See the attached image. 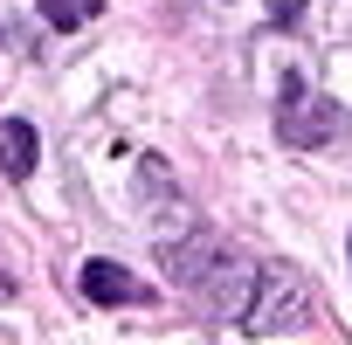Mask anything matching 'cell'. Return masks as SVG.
Masks as SVG:
<instances>
[{
  "instance_id": "obj_1",
  "label": "cell",
  "mask_w": 352,
  "mask_h": 345,
  "mask_svg": "<svg viewBox=\"0 0 352 345\" xmlns=\"http://www.w3.org/2000/svg\"><path fill=\"white\" fill-rule=\"evenodd\" d=\"M159 256H166V276L180 283L208 318H242L249 311V297H256V263L235 249V242H221V235H180V242H159Z\"/></svg>"
},
{
  "instance_id": "obj_2",
  "label": "cell",
  "mask_w": 352,
  "mask_h": 345,
  "mask_svg": "<svg viewBox=\"0 0 352 345\" xmlns=\"http://www.w3.org/2000/svg\"><path fill=\"white\" fill-rule=\"evenodd\" d=\"M311 318V283L290 269V263H263V276H256V297H249V311L235 318L242 331H283V324H304Z\"/></svg>"
},
{
  "instance_id": "obj_3",
  "label": "cell",
  "mask_w": 352,
  "mask_h": 345,
  "mask_svg": "<svg viewBox=\"0 0 352 345\" xmlns=\"http://www.w3.org/2000/svg\"><path fill=\"white\" fill-rule=\"evenodd\" d=\"M276 131H283L290 145H331V138L345 131V111H338L324 90H311L304 76H290V83H283V104H276Z\"/></svg>"
},
{
  "instance_id": "obj_4",
  "label": "cell",
  "mask_w": 352,
  "mask_h": 345,
  "mask_svg": "<svg viewBox=\"0 0 352 345\" xmlns=\"http://www.w3.org/2000/svg\"><path fill=\"white\" fill-rule=\"evenodd\" d=\"M83 297L90 304H145V283L124 269V263H83Z\"/></svg>"
},
{
  "instance_id": "obj_5",
  "label": "cell",
  "mask_w": 352,
  "mask_h": 345,
  "mask_svg": "<svg viewBox=\"0 0 352 345\" xmlns=\"http://www.w3.org/2000/svg\"><path fill=\"white\" fill-rule=\"evenodd\" d=\"M35 124L28 118H8L0 124V172H8V180H28V166H35Z\"/></svg>"
},
{
  "instance_id": "obj_6",
  "label": "cell",
  "mask_w": 352,
  "mask_h": 345,
  "mask_svg": "<svg viewBox=\"0 0 352 345\" xmlns=\"http://www.w3.org/2000/svg\"><path fill=\"white\" fill-rule=\"evenodd\" d=\"M35 8H42L49 28H83V21H97L104 0H35Z\"/></svg>"
},
{
  "instance_id": "obj_7",
  "label": "cell",
  "mask_w": 352,
  "mask_h": 345,
  "mask_svg": "<svg viewBox=\"0 0 352 345\" xmlns=\"http://www.w3.org/2000/svg\"><path fill=\"white\" fill-rule=\"evenodd\" d=\"M297 14H304V0H270V21L276 28H297Z\"/></svg>"
},
{
  "instance_id": "obj_8",
  "label": "cell",
  "mask_w": 352,
  "mask_h": 345,
  "mask_svg": "<svg viewBox=\"0 0 352 345\" xmlns=\"http://www.w3.org/2000/svg\"><path fill=\"white\" fill-rule=\"evenodd\" d=\"M14 297V276H8V263H0V304H8Z\"/></svg>"
}]
</instances>
